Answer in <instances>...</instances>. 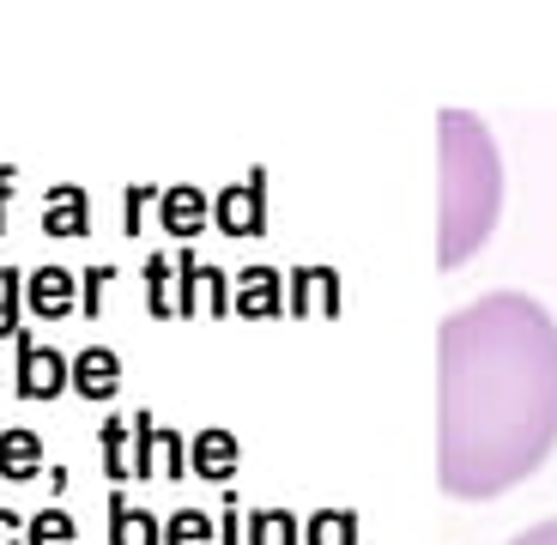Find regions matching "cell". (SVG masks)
Here are the masks:
<instances>
[{
  "label": "cell",
  "instance_id": "5",
  "mask_svg": "<svg viewBox=\"0 0 557 545\" xmlns=\"http://www.w3.org/2000/svg\"><path fill=\"white\" fill-rule=\"evenodd\" d=\"M67 297H73V280L61 273V267H49V273H37V280H30V309H37V315H61V309H67Z\"/></svg>",
  "mask_w": 557,
  "mask_h": 545
},
{
  "label": "cell",
  "instance_id": "2",
  "mask_svg": "<svg viewBox=\"0 0 557 545\" xmlns=\"http://www.w3.org/2000/svg\"><path fill=\"white\" fill-rule=\"evenodd\" d=\"M503 212V158L473 110L436 115V267L455 273L491 243Z\"/></svg>",
  "mask_w": 557,
  "mask_h": 545
},
{
  "label": "cell",
  "instance_id": "1",
  "mask_svg": "<svg viewBox=\"0 0 557 545\" xmlns=\"http://www.w3.org/2000/svg\"><path fill=\"white\" fill-rule=\"evenodd\" d=\"M557 448V322L528 292H491L436 327V485L485 504Z\"/></svg>",
  "mask_w": 557,
  "mask_h": 545
},
{
  "label": "cell",
  "instance_id": "12",
  "mask_svg": "<svg viewBox=\"0 0 557 545\" xmlns=\"http://www.w3.org/2000/svg\"><path fill=\"white\" fill-rule=\"evenodd\" d=\"M200 473H231V436H207L200 443Z\"/></svg>",
  "mask_w": 557,
  "mask_h": 545
},
{
  "label": "cell",
  "instance_id": "18",
  "mask_svg": "<svg viewBox=\"0 0 557 545\" xmlns=\"http://www.w3.org/2000/svg\"><path fill=\"white\" fill-rule=\"evenodd\" d=\"M7 188H13V170L0 164V224H7Z\"/></svg>",
  "mask_w": 557,
  "mask_h": 545
},
{
  "label": "cell",
  "instance_id": "8",
  "mask_svg": "<svg viewBox=\"0 0 557 545\" xmlns=\"http://www.w3.org/2000/svg\"><path fill=\"white\" fill-rule=\"evenodd\" d=\"M25 540H30V545H73V521L49 509V516H37V521H30V533H25Z\"/></svg>",
  "mask_w": 557,
  "mask_h": 545
},
{
  "label": "cell",
  "instance_id": "6",
  "mask_svg": "<svg viewBox=\"0 0 557 545\" xmlns=\"http://www.w3.org/2000/svg\"><path fill=\"white\" fill-rule=\"evenodd\" d=\"M73 382H79L85 394H110L115 388V358L110 351H85V358L73 363Z\"/></svg>",
  "mask_w": 557,
  "mask_h": 545
},
{
  "label": "cell",
  "instance_id": "3",
  "mask_svg": "<svg viewBox=\"0 0 557 545\" xmlns=\"http://www.w3.org/2000/svg\"><path fill=\"white\" fill-rule=\"evenodd\" d=\"M61 376H67V370H61V358L55 351H42V346H18V388L25 394H55L61 388Z\"/></svg>",
  "mask_w": 557,
  "mask_h": 545
},
{
  "label": "cell",
  "instance_id": "13",
  "mask_svg": "<svg viewBox=\"0 0 557 545\" xmlns=\"http://www.w3.org/2000/svg\"><path fill=\"white\" fill-rule=\"evenodd\" d=\"M115 545H152V521L122 516V521H115Z\"/></svg>",
  "mask_w": 557,
  "mask_h": 545
},
{
  "label": "cell",
  "instance_id": "11",
  "mask_svg": "<svg viewBox=\"0 0 557 545\" xmlns=\"http://www.w3.org/2000/svg\"><path fill=\"white\" fill-rule=\"evenodd\" d=\"M13 322H18V273L0 267V334H13Z\"/></svg>",
  "mask_w": 557,
  "mask_h": 545
},
{
  "label": "cell",
  "instance_id": "15",
  "mask_svg": "<svg viewBox=\"0 0 557 545\" xmlns=\"http://www.w3.org/2000/svg\"><path fill=\"white\" fill-rule=\"evenodd\" d=\"M509 545H557V521H540V528H528V533H516Z\"/></svg>",
  "mask_w": 557,
  "mask_h": 545
},
{
  "label": "cell",
  "instance_id": "17",
  "mask_svg": "<svg viewBox=\"0 0 557 545\" xmlns=\"http://www.w3.org/2000/svg\"><path fill=\"white\" fill-rule=\"evenodd\" d=\"M0 545H18V521L13 516H0Z\"/></svg>",
  "mask_w": 557,
  "mask_h": 545
},
{
  "label": "cell",
  "instance_id": "4",
  "mask_svg": "<svg viewBox=\"0 0 557 545\" xmlns=\"http://www.w3.org/2000/svg\"><path fill=\"white\" fill-rule=\"evenodd\" d=\"M42 467V448H37V436L30 431H7L0 436V473L7 479H30Z\"/></svg>",
  "mask_w": 557,
  "mask_h": 545
},
{
  "label": "cell",
  "instance_id": "16",
  "mask_svg": "<svg viewBox=\"0 0 557 545\" xmlns=\"http://www.w3.org/2000/svg\"><path fill=\"white\" fill-rule=\"evenodd\" d=\"M200 540H207V528H200L195 516H182L176 521V545H200Z\"/></svg>",
  "mask_w": 557,
  "mask_h": 545
},
{
  "label": "cell",
  "instance_id": "10",
  "mask_svg": "<svg viewBox=\"0 0 557 545\" xmlns=\"http://www.w3.org/2000/svg\"><path fill=\"white\" fill-rule=\"evenodd\" d=\"M224 224H231V231H255V224H261L255 195H224Z\"/></svg>",
  "mask_w": 557,
  "mask_h": 545
},
{
  "label": "cell",
  "instance_id": "14",
  "mask_svg": "<svg viewBox=\"0 0 557 545\" xmlns=\"http://www.w3.org/2000/svg\"><path fill=\"white\" fill-rule=\"evenodd\" d=\"M243 309H255V315H261V309H273V280H267V273H255V280H249V292H243Z\"/></svg>",
  "mask_w": 557,
  "mask_h": 545
},
{
  "label": "cell",
  "instance_id": "9",
  "mask_svg": "<svg viewBox=\"0 0 557 545\" xmlns=\"http://www.w3.org/2000/svg\"><path fill=\"white\" fill-rule=\"evenodd\" d=\"M164 219L176 224V231H195V224H200V195H188V188H176V195L164 200Z\"/></svg>",
  "mask_w": 557,
  "mask_h": 545
},
{
  "label": "cell",
  "instance_id": "7",
  "mask_svg": "<svg viewBox=\"0 0 557 545\" xmlns=\"http://www.w3.org/2000/svg\"><path fill=\"white\" fill-rule=\"evenodd\" d=\"M49 231H85V195H49Z\"/></svg>",
  "mask_w": 557,
  "mask_h": 545
}]
</instances>
